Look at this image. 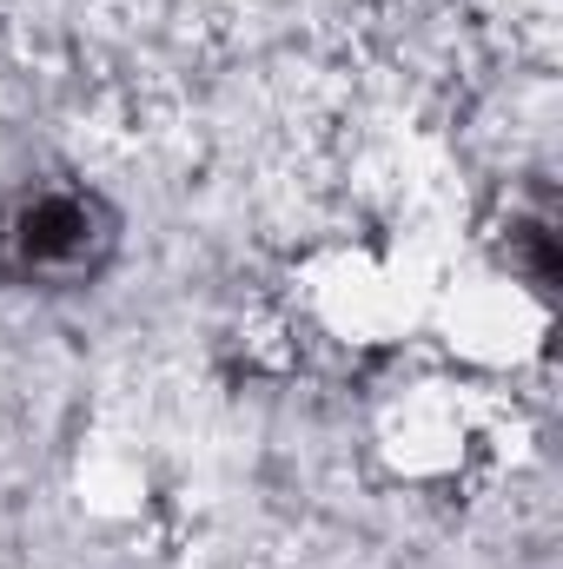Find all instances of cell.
I'll return each mask as SVG.
<instances>
[{
	"instance_id": "1",
	"label": "cell",
	"mask_w": 563,
	"mask_h": 569,
	"mask_svg": "<svg viewBox=\"0 0 563 569\" xmlns=\"http://www.w3.org/2000/svg\"><path fill=\"white\" fill-rule=\"evenodd\" d=\"M0 252L27 284H80L107 266L113 219L80 192H40V199L13 206V219L0 232Z\"/></svg>"
}]
</instances>
